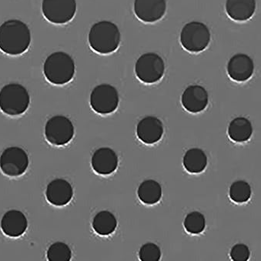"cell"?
Masks as SVG:
<instances>
[{
    "label": "cell",
    "mask_w": 261,
    "mask_h": 261,
    "mask_svg": "<svg viewBox=\"0 0 261 261\" xmlns=\"http://www.w3.org/2000/svg\"><path fill=\"white\" fill-rule=\"evenodd\" d=\"M76 65L67 53L59 51L46 57L43 64V73L50 84L62 86L73 79Z\"/></svg>",
    "instance_id": "obj_3"
},
{
    "label": "cell",
    "mask_w": 261,
    "mask_h": 261,
    "mask_svg": "<svg viewBox=\"0 0 261 261\" xmlns=\"http://www.w3.org/2000/svg\"><path fill=\"white\" fill-rule=\"evenodd\" d=\"M46 256L49 261H69L72 258V251L67 244L59 241L48 248Z\"/></svg>",
    "instance_id": "obj_25"
},
{
    "label": "cell",
    "mask_w": 261,
    "mask_h": 261,
    "mask_svg": "<svg viewBox=\"0 0 261 261\" xmlns=\"http://www.w3.org/2000/svg\"><path fill=\"white\" fill-rule=\"evenodd\" d=\"M167 7V0H134L136 16L146 23H153L163 19Z\"/></svg>",
    "instance_id": "obj_11"
},
{
    "label": "cell",
    "mask_w": 261,
    "mask_h": 261,
    "mask_svg": "<svg viewBox=\"0 0 261 261\" xmlns=\"http://www.w3.org/2000/svg\"><path fill=\"white\" fill-rule=\"evenodd\" d=\"M251 194V187L245 180L235 181L229 190L230 198L237 203H244L248 201Z\"/></svg>",
    "instance_id": "obj_23"
},
{
    "label": "cell",
    "mask_w": 261,
    "mask_h": 261,
    "mask_svg": "<svg viewBox=\"0 0 261 261\" xmlns=\"http://www.w3.org/2000/svg\"><path fill=\"white\" fill-rule=\"evenodd\" d=\"M229 137L236 143L248 141L253 134L251 122L246 117H237L233 119L228 126Z\"/></svg>",
    "instance_id": "obj_19"
},
{
    "label": "cell",
    "mask_w": 261,
    "mask_h": 261,
    "mask_svg": "<svg viewBox=\"0 0 261 261\" xmlns=\"http://www.w3.org/2000/svg\"><path fill=\"white\" fill-rule=\"evenodd\" d=\"M93 230L100 236H108L115 231L117 220L110 211H102L96 214L92 223Z\"/></svg>",
    "instance_id": "obj_22"
},
{
    "label": "cell",
    "mask_w": 261,
    "mask_h": 261,
    "mask_svg": "<svg viewBox=\"0 0 261 261\" xmlns=\"http://www.w3.org/2000/svg\"><path fill=\"white\" fill-rule=\"evenodd\" d=\"M120 96L118 90L110 84L96 86L90 94L91 108L97 114L107 115L113 114L118 108Z\"/></svg>",
    "instance_id": "obj_8"
},
{
    "label": "cell",
    "mask_w": 261,
    "mask_h": 261,
    "mask_svg": "<svg viewBox=\"0 0 261 261\" xmlns=\"http://www.w3.org/2000/svg\"><path fill=\"white\" fill-rule=\"evenodd\" d=\"M29 164L27 152L18 146L7 148L0 156V170L10 177L22 176L28 169Z\"/></svg>",
    "instance_id": "obj_10"
},
{
    "label": "cell",
    "mask_w": 261,
    "mask_h": 261,
    "mask_svg": "<svg viewBox=\"0 0 261 261\" xmlns=\"http://www.w3.org/2000/svg\"><path fill=\"white\" fill-rule=\"evenodd\" d=\"M137 195L142 203L146 205L158 203L162 197L161 184L154 179H146L139 186Z\"/></svg>",
    "instance_id": "obj_21"
},
{
    "label": "cell",
    "mask_w": 261,
    "mask_h": 261,
    "mask_svg": "<svg viewBox=\"0 0 261 261\" xmlns=\"http://www.w3.org/2000/svg\"><path fill=\"white\" fill-rule=\"evenodd\" d=\"M30 104L28 90L21 84H7L0 90V110L7 115H22L28 110Z\"/></svg>",
    "instance_id": "obj_4"
},
{
    "label": "cell",
    "mask_w": 261,
    "mask_h": 261,
    "mask_svg": "<svg viewBox=\"0 0 261 261\" xmlns=\"http://www.w3.org/2000/svg\"><path fill=\"white\" fill-rule=\"evenodd\" d=\"M184 226L188 233L191 234H200L206 227V219L201 213L193 211L186 216Z\"/></svg>",
    "instance_id": "obj_24"
},
{
    "label": "cell",
    "mask_w": 261,
    "mask_h": 261,
    "mask_svg": "<svg viewBox=\"0 0 261 261\" xmlns=\"http://www.w3.org/2000/svg\"><path fill=\"white\" fill-rule=\"evenodd\" d=\"M76 10V0H43L42 2V13L45 19L56 25L72 21Z\"/></svg>",
    "instance_id": "obj_7"
},
{
    "label": "cell",
    "mask_w": 261,
    "mask_h": 261,
    "mask_svg": "<svg viewBox=\"0 0 261 261\" xmlns=\"http://www.w3.org/2000/svg\"><path fill=\"white\" fill-rule=\"evenodd\" d=\"M256 0H227L226 13L236 22H246L253 17L256 11Z\"/></svg>",
    "instance_id": "obj_18"
},
{
    "label": "cell",
    "mask_w": 261,
    "mask_h": 261,
    "mask_svg": "<svg viewBox=\"0 0 261 261\" xmlns=\"http://www.w3.org/2000/svg\"><path fill=\"white\" fill-rule=\"evenodd\" d=\"M230 258L233 261H247L250 259V250L244 244H237L232 247Z\"/></svg>",
    "instance_id": "obj_27"
},
{
    "label": "cell",
    "mask_w": 261,
    "mask_h": 261,
    "mask_svg": "<svg viewBox=\"0 0 261 261\" xmlns=\"http://www.w3.org/2000/svg\"><path fill=\"white\" fill-rule=\"evenodd\" d=\"M211 40V31L207 25L197 21L185 24L179 37L182 47L194 54L204 51L209 46Z\"/></svg>",
    "instance_id": "obj_5"
},
{
    "label": "cell",
    "mask_w": 261,
    "mask_h": 261,
    "mask_svg": "<svg viewBox=\"0 0 261 261\" xmlns=\"http://www.w3.org/2000/svg\"><path fill=\"white\" fill-rule=\"evenodd\" d=\"M165 63L156 53H146L137 59L135 73L141 82L153 84L161 81L165 73Z\"/></svg>",
    "instance_id": "obj_6"
},
{
    "label": "cell",
    "mask_w": 261,
    "mask_h": 261,
    "mask_svg": "<svg viewBox=\"0 0 261 261\" xmlns=\"http://www.w3.org/2000/svg\"><path fill=\"white\" fill-rule=\"evenodd\" d=\"M207 156L200 148H191L186 152L182 164L187 171L191 173H200L207 166Z\"/></svg>",
    "instance_id": "obj_20"
},
{
    "label": "cell",
    "mask_w": 261,
    "mask_h": 261,
    "mask_svg": "<svg viewBox=\"0 0 261 261\" xmlns=\"http://www.w3.org/2000/svg\"><path fill=\"white\" fill-rule=\"evenodd\" d=\"M75 128L72 121L63 115L51 117L45 126V137L50 144L61 146L72 140Z\"/></svg>",
    "instance_id": "obj_9"
},
{
    "label": "cell",
    "mask_w": 261,
    "mask_h": 261,
    "mask_svg": "<svg viewBox=\"0 0 261 261\" xmlns=\"http://www.w3.org/2000/svg\"><path fill=\"white\" fill-rule=\"evenodd\" d=\"M118 164V156L111 148H99L92 156V167L98 174H112L117 170Z\"/></svg>",
    "instance_id": "obj_15"
},
{
    "label": "cell",
    "mask_w": 261,
    "mask_h": 261,
    "mask_svg": "<svg viewBox=\"0 0 261 261\" xmlns=\"http://www.w3.org/2000/svg\"><path fill=\"white\" fill-rule=\"evenodd\" d=\"M164 128L158 117L148 116L140 120L137 126V136L145 144H154L162 139Z\"/></svg>",
    "instance_id": "obj_14"
},
{
    "label": "cell",
    "mask_w": 261,
    "mask_h": 261,
    "mask_svg": "<svg viewBox=\"0 0 261 261\" xmlns=\"http://www.w3.org/2000/svg\"><path fill=\"white\" fill-rule=\"evenodd\" d=\"M90 48L102 55L117 50L121 42L120 29L114 22L102 20L92 25L88 35Z\"/></svg>",
    "instance_id": "obj_2"
},
{
    "label": "cell",
    "mask_w": 261,
    "mask_h": 261,
    "mask_svg": "<svg viewBox=\"0 0 261 261\" xmlns=\"http://www.w3.org/2000/svg\"><path fill=\"white\" fill-rule=\"evenodd\" d=\"M161 257V248L153 243L143 244L139 250V258L142 261H159Z\"/></svg>",
    "instance_id": "obj_26"
},
{
    "label": "cell",
    "mask_w": 261,
    "mask_h": 261,
    "mask_svg": "<svg viewBox=\"0 0 261 261\" xmlns=\"http://www.w3.org/2000/svg\"><path fill=\"white\" fill-rule=\"evenodd\" d=\"M73 197L72 186L64 179H55L47 185L46 197L50 204L56 206L67 205Z\"/></svg>",
    "instance_id": "obj_16"
},
{
    "label": "cell",
    "mask_w": 261,
    "mask_h": 261,
    "mask_svg": "<svg viewBox=\"0 0 261 261\" xmlns=\"http://www.w3.org/2000/svg\"><path fill=\"white\" fill-rule=\"evenodd\" d=\"M32 41L28 25L19 19H9L0 25V50L10 56L27 52Z\"/></svg>",
    "instance_id": "obj_1"
},
{
    "label": "cell",
    "mask_w": 261,
    "mask_h": 261,
    "mask_svg": "<svg viewBox=\"0 0 261 261\" xmlns=\"http://www.w3.org/2000/svg\"><path fill=\"white\" fill-rule=\"evenodd\" d=\"M182 107L192 114L203 111L209 103V94L204 87L191 85L187 87L181 96Z\"/></svg>",
    "instance_id": "obj_13"
},
{
    "label": "cell",
    "mask_w": 261,
    "mask_h": 261,
    "mask_svg": "<svg viewBox=\"0 0 261 261\" xmlns=\"http://www.w3.org/2000/svg\"><path fill=\"white\" fill-rule=\"evenodd\" d=\"M0 226L4 234L10 238H19L27 231L28 220L20 211L10 210L2 217Z\"/></svg>",
    "instance_id": "obj_17"
},
{
    "label": "cell",
    "mask_w": 261,
    "mask_h": 261,
    "mask_svg": "<svg viewBox=\"0 0 261 261\" xmlns=\"http://www.w3.org/2000/svg\"><path fill=\"white\" fill-rule=\"evenodd\" d=\"M227 70L228 76L233 81L246 82L253 76L254 63L247 54H237L229 60Z\"/></svg>",
    "instance_id": "obj_12"
}]
</instances>
